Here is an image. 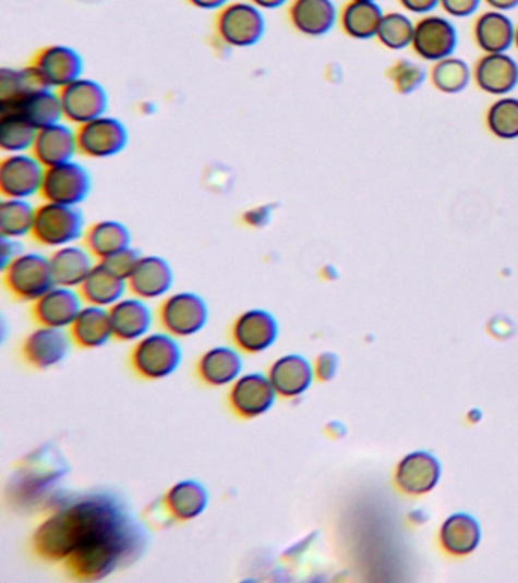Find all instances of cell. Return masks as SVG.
<instances>
[{
  "label": "cell",
  "mask_w": 518,
  "mask_h": 583,
  "mask_svg": "<svg viewBox=\"0 0 518 583\" xmlns=\"http://www.w3.org/2000/svg\"><path fill=\"white\" fill-rule=\"evenodd\" d=\"M277 399L278 393L268 374L262 373L242 374L231 385L230 396H228L231 409L243 420H254L266 415L274 408Z\"/></svg>",
  "instance_id": "obj_14"
},
{
  "label": "cell",
  "mask_w": 518,
  "mask_h": 583,
  "mask_svg": "<svg viewBox=\"0 0 518 583\" xmlns=\"http://www.w3.org/2000/svg\"><path fill=\"white\" fill-rule=\"evenodd\" d=\"M83 208L63 204H38L33 235L38 245L49 250L63 248L84 241L87 231Z\"/></svg>",
  "instance_id": "obj_4"
},
{
  "label": "cell",
  "mask_w": 518,
  "mask_h": 583,
  "mask_svg": "<svg viewBox=\"0 0 518 583\" xmlns=\"http://www.w3.org/2000/svg\"><path fill=\"white\" fill-rule=\"evenodd\" d=\"M29 65L44 86L58 92L75 83L86 71L83 56L68 45L45 46L33 57Z\"/></svg>",
  "instance_id": "obj_8"
},
{
  "label": "cell",
  "mask_w": 518,
  "mask_h": 583,
  "mask_svg": "<svg viewBox=\"0 0 518 583\" xmlns=\"http://www.w3.org/2000/svg\"><path fill=\"white\" fill-rule=\"evenodd\" d=\"M459 45V31L446 14H429L415 22L411 49L420 60L438 63L454 57Z\"/></svg>",
  "instance_id": "obj_10"
},
{
  "label": "cell",
  "mask_w": 518,
  "mask_h": 583,
  "mask_svg": "<svg viewBox=\"0 0 518 583\" xmlns=\"http://www.w3.org/2000/svg\"><path fill=\"white\" fill-rule=\"evenodd\" d=\"M130 143V131L115 116L104 114L79 126L80 156L107 160L123 153Z\"/></svg>",
  "instance_id": "obj_11"
},
{
  "label": "cell",
  "mask_w": 518,
  "mask_h": 583,
  "mask_svg": "<svg viewBox=\"0 0 518 583\" xmlns=\"http://www.w3.org/2000/svg\"><path fill=\"white\" fill-rule=\"evenodd\" d=\"M129 291V281L116 276L103 262L96 264L91 276L80 288L81 295H83L86 304L106 308H110L122 299H125Z\"/></svg>",
  "instance_id": "obj_32"
},
{
  "label": "cell",
  "mask_w": 518,
  "mask_h": 583,
  "mask_svg": "<svg viewBox=\"0 0 518 583\" xmlns=\"http://www.w3.org/2000/svg\"><path fill=\"white\" fill-rule=\"evenodd\" d=\"M429 75L436 90L446 95H458L467 90L473 81V69L466 60L454 56L433 64Z\"/></svg>",
  "instance_id": "obj_36"
},
{
  "label": "cell",
  "mask_w": 518,
  "mask_h": 583,
  "mask_svg": "<svg viewBox=\"0 0 518 583\" xmlns=\"http://www.w3.org/2000/svg\"><path fill=\"white\" fill-rule=\"evenodd\" d=\"M243 357L241 350L233 347H214L201 356L196 373L203 384L212 388L233 385L242 376Z\"/></svg>",
  "instance_id": "obj_28"
},
{
  "label": "cell",
  "mask_w": 518,
  "mask_h": 583,
  "mask_svg": "<svg viewBox=\"0 0 518 583\" xmlns=\"http://www.w3.org/2000/svg\"><path fill=\"white\" fill-rule=\"evenodd\" d=\"M0 113L21 116L37 130L64 121L60 92L46 86L31 88L19 98L0 104Z\"/></svg>",
  "instance_id": "obj_15"
},
{
  "label": "cell",
  "mask_w": 518,
  "mask_h": 583,
  "mask_svg": "<svg viewBox=\"0 0 518 583\" xmlns=\"http://www.w3.org/2000/svg\"><path fill=\"white\" fill-rule=\"evenodd\" d=\"M486 129L501 141L518 138V98L504 96L491 104L486 111Z\"/></svg>",
  "instance_id": "obj_39"
},
{
  "label": "cell",
  "mask_w": 518,
  "mask_h": 583,
  "mask_svg": "<svg viewBox=\"0 0 518 583\" xmlns=\"http://www.w3.org/2000/svg\"><path fill=\"white\" fill-rule=\"evenodd\" d=\"M483 0H441V10L450 19H469L479 14Z\"/></svg>",
  "instance_id": "obj_43"
},
{
  "label": "cell",
  "mask_w": 518,
  "mask_h": 583,
  "mask_svg": "<svg viewBox=\"0 0 518 583\" xmlns=\"http://www.w3.org/2000/svg\"><path fill=\"white\" fill-rule=\"evenodd\" d=\"M48 168L33 153L7 154L0 161L2 198H41Z\"/></svg>",
  "instance_id": "obj_7"
},
{
  "label": "cell",
  "mask_w": 518,
  "mask_h": 583,
  "mask_svg": "<svg viewBox=\"0 0 518 583\" xmlns=\"http://www.w3.org/2000/svg\"><path fill=\"white\" fill-rule=\"evenodd\" d=\"M273 218V208L269 206L251 207L243 214V222L251 228H263L268 226Z\"/></svg>",
  "instance_id": "obj_47"
},
{
  "label": "cell",
  "mask_w": 518,
  "mask_h": 583,
  "mask_svg": "<svg viewBox=\"0 0 518 583\" xmlns=\"http://www.w3.org/2000/svg\"><path fill=\"white\" fill-rule=\"evenodd\" d=\"M183 362V349L169 331H154L135 343L131 366L145 380L171 377Z\"/></svg>",
  "instance_id": "obj_6"
},
{
  "label": "cell",
  "mask_w": 518,
  "mask_h": 583,
  "mask_svg": "<svg viewBox=\"0 0 518 583\" xmlns=\"http://www.w3.org/2000/svg\"><path fill=\"white\" fill-rule=\"evenodd\" d=\"M176 283L172 265L160 256H142L133 276L129 278L130 292L146 301L166 299Z\"/></svg>",
  "instance_id": "obj_22"
},
{
  "label": "cell",
  "mask_w": 518,
  "mask_h": 583,
  "mask_svg": "<svg viewBox=\"0 0 518 583\" xmlns=\"http://www.w3.org/2000/svg\"><path fill=\"white\" fill-rule=\"evenodd\" d=\"M268 376L278 397L297 399L311 388L315 380V366L301 354H285L270 365Z\"/></svg>",
  "instance_id": "obj_24"
},
{
  "label": "cell",
  "mask_w": 518,
  "mask_h": 583,
  "mask_svg": "<svg viewBox=\"0 0 518 583\" xmlns=\"http://www.w3.org/2000/svg\"><path fill=\"white\" fill-rule=\"evenodd\" d=\"M208 304L195 292L169 293L158 311V319L166 331L176 338L198 335L208 323Z\"/></svg>",
  "instance_id": "obj_9"
},
{
  "label": "cell",
  "mask_w": 518,
  "mask_h": 583,
  "mask_svg": "<svg viewBox=\"0 0 518 583\" xmlns=\"http://www.w3.org/2000/svg\"><path fill=\"white\" fill-rule=\"evenodd\" d=\"M490 10L501 11V13H509V11L518 8V0H483Z\"/></svg>",
  "instance_id": "obj_49"
},
{
  "label": "cell",
  "mask_w": 518,
  "mask_h": 583,
  "mask_svg": "<svg viewBox=\"0 0 518 583\" xmlns=\"http://www.w3.org/2000/svg\"><path fill=\"white\" fill-rule=\"evenodd\" d=\"M481 543V527L473 517L455 513L444 521L441 527V544L448 554L466 556L475 550Z\"/></svg>",
  "instance_id": "obj_34"
},
{
  "label": "cell",
  "mask_w": 518,
  "mask_h": 583,
  "mask_svg": "<svg viewBox=\"0 0 518 583\" xmlns=\"http://www.w3.org/2000/svg\"><path fill=\"white\" fill-rule=\"evenodd\" d=\"M429 72L419 61L398 60L390 65L388 76L396 92L411 95L426 83Z\"/></svg>",
  "instance_id": "obj_41"
},
{
  "label": "cell",
  "mask_w": 518,
  "mask_h": 583,
  "mask_svg": "<svg viewBox=\"0 0 518 583\" xmlns=\"http://www.w3.org/2000/svg\"><path fill=\"white\" fill-rule=\"evenodd\" d=\"M473 81L494 98L509 96L518 87V61L509 52L483 53L473 68Z\"/></svg>",
  "instance_id": "obj_20"
},
{
  "label": "cell",
  "mask_w": 518,
  "mask_h": 583,
  "mask_svg": "<svg viewBox=\"0 0 518 583\" xmlns=\"http://www.w3.org/2000/svg\"><path fill=\"white\" fill-rule=\"evenodd\" d=\"M72 343L71 331L40 326L23 342V359L36 369L53 368L69 356Z\"/></svg>",
  "instance_id": "obj_17"
},
{
  "label": "cell",
  "mask_w": 518,
  "mask_h": 583,
  "mask_svg": "<svg viewBox=\"0 0 518 583\" xmlns=\"http://www.w3.org/2000/svg\"><path fill=\"white\" fill-rule=\"evenodd\" d=\"M83 243L100 262L133 246V234L125 223L103 219L87 227Z\"/></svg>",
  "instance_id": "obj_30"
},
{
  "label": "cell",
  "mask_w": 518,
  "mask_h": 583,
  "mask_svg": "<svg viewBox=\"0 0 518 583\" xmlns=\"http://www.w3.org/2000/svg\"><path fill=\"white\" fill-rule=\"evenodd\" d=\"M49 257L56 284L72 289H80L98 264L83 242L53 250Z\"/></svg>",
  "instance_id": "obj_25"
},
{
  "label": "cell",
  "mask_w": 518,
  "mask_h": 583,
  "mask_svg": "<svg viewBox=\"0 0 518 583\" xmlns=\"http://www.w3.org/2000/svg\"><path fill=\"white\" fill-rule=\"evenodd\" d=\"M33 154L48 169L76 160L80 156L79 129L68 121L46 126L38 131Z\"/></svg>",
  "instance_id": "obj_21"
},
{
  "label": "cell",
  "mask_w": 518,
  "mask_h": 583,
  "mask_svg": "<svg viewBox=\"0 0 518 583\" xmlns=\"http://www.w3.org/2000/svg\"><path fill=\"white\" fill-rule=\"evenodd\" d=\"M60 98L64 121L72 123L76 129L108 114L110 108V95L107 88L99 81L87 76H81L75 83L61 88Z\"/></svg>",
  "instance_id": "obj_13"
},
{
  "label": "cell",
  "mask_w": 518,
  "mask_h": 583,
  "mask_svg": "<svg viewBox=\"0 0 518 583\" xmlns=\"http://www.w3.org/2000/svg\"><path fill=\"white\" fill-rule=\"evenodd\" d=\"M517 25L508 13L486 10L478 14L473 25L475 46L483 53L509 52L516 44Z\"/></svg>",
  "instance_id": "obj_26"
},
{
  "label": "cell",
  "mask_w": 518,
  "mask_h": 583,
  "mask_svg": "<svg viewBox=\"0 0 518 583\" xmlns=\"http://www.w3.org/2000/svg\"><path fill=\"white\" fill-rule=\"evenodd\" d=\"M335 0H291L288 5V21L300 36L326 37L339 25Z\"/></svg>",
  "instance_id": "obj_19"
},
{
  "label": "cell",
  "mask_w": 518,
  "mask_h": 583,
  "mask_svg": "<svg viewBox=\"0 0 518 583\" xmlns=\"http://www.w3.org/2000/svg\"><path fill=\"white\" fill-rule=\"evenodd\" d=\"M115 339L122 342L141 341L150 333L154 324L153 308L141 296H125L108 308Z\"/></svg>",
  "instance_id": "obj_23"
},
{
  "label": "cell",
  "mask_w": 518,
  "mask_h": 583,
  "mask_svg": "<svg viewBox=\"0 0 518 583\" xmlns=\"http://www.w3.org/2000/svg\"><path fill=\"white\" fill-rule=\"evenodd\" d=\"M353 2H378V0H353Z\"/></svg>",
  "instance_id": "obj_52"
},
{
  "label": "cell",
  "mask_w": 518,
  "mask_h": 583,
  "mask_svg": "<svg viewBox=\"0 0 518 583\" xmlns=\"http://www.w3.org/2000/svg\"><path fill=\"white\" fill-rule=\"evenodd\" d=\"M338 356L334 353H323L315 363V376L321 381H328L335 377L336 371H338Z\"/></svg>",
  "instance_id": "obj_46"
},
{
  "label": "cell",
  "mask_w": 518,
  "mask_h": 583,
  "mask_svg": "<svg viewBox=\"0 0 518 583\" xmlns=\"http://www.w3.org/2000/svg\"><path fill=\"white\" fill-rule=\"evenodd\" d=\"M189 5L196 8L201 11H216L222 10L224 7L228 5L231 0H185Z\"/></svg>",
  "instance_id": "obj_48"
},
{
  "label": "cell",
  "mask_w": 518,
  "mask_h": 583,
  "mask_svg": "<svg viewBox=\"0 0 518 583\" xmlns=\"http://www.w3.org/2000/svg\"><path fill=\"white\" fill-rule=\"evenodd\" d=\"M37 207L33 199L3 198L0 204V233L13 239L33 235Z\"/></svg>",
  "instance_id": "obj_35"
},
{
  "label": "cell",
  "mask_w": 518,
  "mask_h": 583,
  "mask_svg": "<svg viewBox=\"0 0 518 583\" xmlns=\"http://www.w3.org/2000/svg\"><path fill=\"white\" fill-rule=\"evenodd\" d=\"M250 2L261 8L262 11H276L288 7L291 0H250Z\"/></svg>",
  "instance_id": "obj_50"
},
{
  "label": "cell",
  "mask_w": 518,
  "mask_h": 583,
  "mask_svg": "<svg viewBox=\"0 0 518 583\" xmlns=\"http://www.w3.org/2000/svg\"><path fill=\"white\" fill-rule=\"evenodd\" d=\"M86 306L80 289L53 286L40 300L33 303V316L38 326L69 330Z\"/></svg>",
  "instance_id": "obj_18"
},
{
  "label": "cell",
  "mask_w": 518,
  "mask_h": 583,
  "mask_svg": "<svg viewBox=\"0 0 518 583\" xmlns=\"http://www.w3.org/2000/svg\"><path fill=\"white\" fill-rule=\"evenodd\" d=\"M146 546H148V529L131 515L95 543L75 551L63 562L64 569L75 581H103L116 570L141 558Z\"/></svg>",
  "instance_id": "obj_2"
},
{
  "label": "cell",
  "mask_w": 518,
  "mask_h": 583,
  "mask_svg": "<svg viewBox=\"0 0 518 583\" xmlns=\"http://www.w3.org/2000/svg\"><path fill=\"white\" fill-rule=\"evenodd\" d=\"M385 11L378 2H353L348 0L339 14V26L347 37L369 41L377 38Z\"/></svg>",
  "instance_id": "obj_33"
},
{
  "label": "cell",
  "mask_w": 518,
  "mask_h": 583,
  "mask_svg": "<svg viewBox=\"0 0 518 583\" xmlns=\"http://www.w3.org/2000/svg\"><path fill=\"white\" fill-rule=\"evenodd\" d=\"M142 254L133 246L121 251V253L115 254V256L106 258L103 262L111 272L116 276L129 281V278L133 276L134 269L137 268L138 262H141Z\"/></svg>",
  "instance_id": "obj_42"
},
{
  "label": "cell",
  "mask_w": 518,
  "mask_h": 583,
  "mask_svg": "<svg viewBox=\"0 0 518 583\" xmlns=\"http://www.w3.org/2000/svg\"><path fill=\"white\" fill-rule=\"evenodd\" d=\"M280 324L265 308H250L234 320L231 327L234 345L242 353L261 354L277 342Z\"/></svg>",
  "instance_id": "obj_16"
},
{
  "label": "cell",
  "mask_w": 518,
  "mask_h": 583,
  "mask_svg": "<svg viewBox=\"0 0 518 583\" xmlns=\"http://www.w3.org/2000/svg\"><path fill=\"white\" fill-rule=\"evenodd\" d=\"M413 33H415V22L412 21L411 15L403 11H389L385 13L384 21L381 23L377 40L384 48L400 52V50L411 48Z\"/></svg>",
  "instance_id": "obj_38"
},
{
  "label": "cell",
  "mask_w": 518,
  "mask_h": 583,
  "mask_svg": "<svg viewBox=\"0 0 518 583\" xmlns=\"http://www.w3.org/2000/svg\"><path fill=\"white\" fill-rule=\"evenodd\" d=\"M69 331H71L73 342L81 349H100L115 338L110 311L106 307L86 304Z\"/></svg>",
  "instance_id": "obj_31"
},
{
  "label": "cell",
  "mask_w": 518,
  "mask_h": 583,
  "mask_svg": "<svg viewBox=\"0 0 518 583\" xmlns=\"http://www.w3.org/2000/svg\"><path fill=\"white\" fill-rule=\"evenodd\" d=\"M44 86L31 65L26 68H3L0 71V104L10 102L31 88Z\"/></svg>",
  "instance_id": "obj_40"
},
{
  "label": "cell",
  "mask_w": 518,
  "mask_h": 583,
  "mask_svg": "<svg viewBox=\"0 0 518 583\" xmlns=\"http://www.w3.org/2000/svg\"><path fill=\"white\" fill-rule=\"evenodd\" d=\"M210 496L206 486L193 478L177 482L169 488L164 498L166 511L173 520L188 521L196 520L207 511Z\"/></svg>",
  "instance_id": "obj_29"
},
{
  "label": "cell",
  "mask_w": 518,
  "mask_h": 583,
  "mask_svg": "<svg viewBox=\"0 0 518 583\" xmlns=\"http://www.w3.org/2000/svg\"><path fill=\"white\" fill-rule=\"evenodd\" d=\"M92 173L79 160L53 166L46 171L41 199L63 206L81 207L91 196Z\"/></svg>",
  "instance_id": "obj_12"
},
{
  "label": "cell",
  "mask_w": 518,
  "mask_h": 583,
  "mask_svg": "<svg viewBox=\"0 0 518 583\" xmlns=\"http://www.w3.org/2000/svg\"><path fill=\"white\" fill-rule=\"evenodd\" d=\"M268 29L265 11L250 0H231L216 13L215 36L230 49H250L257 46Z\"/></svg>",
  "instance_id": "obj_3"
},
{
  "label": "cell",
  "mask_w": 518,
  "mask_h": 583,
  "mask_svg": "<svg viewBox=\"0 0 518 583\" xmlns=\"http://www.w3.org/2000/svg\"><path fill=\"white\" fill-rule=\"evenodd\" d=\"M441 477V465L438 459L426 451H415L406 456L403 461L398 463L397 485L401 491L421 496L432 491L438 484Z\"/></svg>",
  "instance_id": "obj_27"
},
{
  "label": "cell",
  "mask_w": 518,
  "mask_h": 583,
  "mask_svg": "<svg viewBox=\"0 0 518 583\" xmlns=\"http://www.w3.org/2000/svg\"><path fill=\"white\" fill-rule=\"evenodd\" d=\"M38 131L21 116L0 113V148L3 154L33 153Z\"/></svg>",
  "instance_id": "obj_37"
},
{
  "label": "cell",
  "mask_w": 518,
  "mask_h": 583,
  "mask_svg": "<svg viewBox=\"0 0 518 583\" xmlns=\"http://www.w3.org/2000/svg\"><path fill=\"white\" fill-rule=\"evenodd\" d=\"M133 515L113 493H88L61 498L38 524L31 548L46 562H65L80 548L95 543Z\"/></svg>",
  "instance_id": "obj_1"
},
{
  "label": "cell",
  "mask_w": 518,
  "mask_h": 583,
  "mask_svg": "<svg viewBox=\"0 0 518 583\" xmlns=\"http://www.w3.org/2000/svg\"><path fill=\"white\" fill-rule=\"evenodd\" d=\"M2 272L7 291L25 303H36L57 286L50 257L36 251H25Z\"/></svg>",
  "instance_id": "obj_5"
},
{
  "label": "cell",
  "mask_w": 518,
  "mask_h": 583,
  "mask_svg": "<svg viewBox=\"0 0 518 583\" xmlns=\"http://www.w3.org/2000/svg\"><path fill=\"white\" fill-rule=\"evenodd\" d=\"M514 48L518 50V23H517V29H516V44H514Z\"/></svg>",
  "instance_id": "obj_51"
},
{
  "label": "cell",
  "mask_w": 518,
  "mask_h": 583,
  "mask_svg": "<svg viewBox=\"0 0 518 583\" xmlns=\"http://www.w3.org/2000/svg\"><path fill=\"white\" fill-rule=\"evenodd\" d=\"M398 3L403 8L405 13L420 15V17L435 13L441 7V0H398Z\"/></svg>",
  "instance_id": "obj_45"
},
{
  "label": "cell",
  "mask_w": 518,
  "mask_h": 583,
  "mask_svg": "<svg viewBox=\"0 0 518 583\" xmlns=\"http://www.w3.org/2000/svg\"><path fill=\"white\" fill-rule=\"evenodd\" d=\"M25 251L22 239L5 238V235H2V241H0V266H2V269H5L14 258L21 256Z\"/></svg>",
  "instance_id": "obj_44"
}]
</instances>
